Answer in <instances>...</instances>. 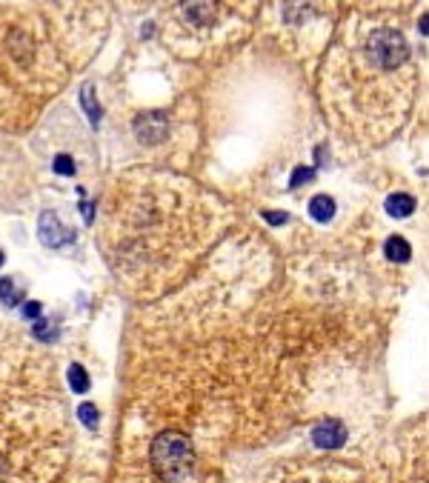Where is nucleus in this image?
Returning a JSON list of instances; mask_svg holds the SVG:
<instances>
[{
    "label": "nucleus",
    "instance_id": "1",
    "mask_svg": "<svg viewBox=\"0 0 429 483\" xmlns=\"http://www.w3.org/2000/svg\"><path fill=\"white\" fill-rule=\"evenodd\" d=\"M235 223V212L200 183L166 169L120 172L103 192L98 249L135 301L177 289Z\"/></svg>",
    "mask_w": 429,
    "mask_h": 483
},
{
    "label": "nucleus",
    "instance_id": "2",
    "mask_svg": "<svg viewBox=\"0 0 429 483\" xmlns=\"http://www.w3.org/2000/svg\"><path fill=\"white\" fill-rule=\"evenodd\" d=\"M318 98L335 135L381 146L400 132L415 103L418 69L389 12L352 15L326 43Z\"/></svg>",
    "mask_w": 429,
    "mask_h": 483
},
{
    "label": "nucleus",
    "instance_id": "3",
    "mask_svg": "<svg viewBox=\"0 0 429 483\" xmlns=\"http://www.w3.org/2000/svg\"><path fill=\"white\" fill-rule=\"evenodd\" d=\"M55 360L21 338L0 343V480H52L69 460Z\"/></svg>",
    "mask_w": 429,
    "mask_h": 483
},
{
    "label": "nucleus",
    "instance_id": "4",
    "mask_svg": "<svg viewBox=\"0 0 429 483\" xmlns=\"http://www.w3.org/2000/svg\"><path fill=\"white\" fill-rule=\"evenodd\" d=\"M69 83V66L46 24L0 6V132H26Z\"/></svg>",
    "mask_w": 429,
    "mask_h": 483
},
{
    "label": "nucleus",
    "instance_id": "5",
    "mask_svg": "<svg viewBox=\"0 0 429 483\" xmlns=\"http://www.w3.org/2000/svg\"><path fill=\"white\" fill-rule=\"evenodd\" d=\"M258 0H169L163 43L180 58H212L232 49L252 29Z\"/></svg>",
    "mask_w": 429,
    "mask_h": 483
},
{
    "label": "nucleus",
    "instance_id": "6",
    "mask_svg": "<svg viewBox=\"0 0 429 483\" xmlns=\"http://www.w3.org/2000/svg\"><path fill=\"white\" fill-rule=\"evenodd\" d=\"M269 35L298 61H312L332 38L335 0H264Z\"/></svg>",
    "mask_w": 429,
    "mask_h": 483
},
{
    "label": "nucleus",
    "instance_id": "7",
    "mask_svg": "<svg viewBox=\"0 0 429 483\" xmlns=\"http://www.w3.org/2000/svg\"><path fill=\"white\" fill-rule=\"evenodd\" d=\"M149 460L157 477L183 480L195 474V443L180 432H160L149 446Z\"/></svg>",
    "mask_w": 429,
    "mask_h": 483
},
{
    "label": "nucleus",
    "instance_id": "8",
    "mask_svg": "<svg viewBox=\"0 0 429 483\" xmlns=\"http://www.w3.org/2000/svg\"><path fill=\"white\" fill-rule=\"evenodd\" d=\"M358 12H392L400 6H409L412 0H346Z\"/></svg>",
    "mask_w": 429,
    "mask_h": 483
},
{
    "label": "nucleus",
    "instance_id": "9",
    "mask_svg": "<svg viewBox=\"0 0 429 483\" xmlns=\"http://www.w3.org/2000/svg\"><path fill=\"white\" fill-rule=\"evenodd\" d=\"M386 206H389L392 214H403V217H406V214L415 209V200H412L409 194H395V197L386 200Z\"/></svg>",
    "mask_w": 429,
    "mask_h": 483
}]
</instances>
